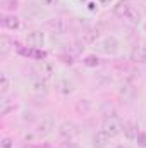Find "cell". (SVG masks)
<instances>
[{
    "label": "cell",
    "mask_w": 146,
    "mask_h": 148,
    "mask_svg": "<svg viewBox=\"0 0 146 148\" xmlns=\"http://www.w3.org/2000/svg\"><path fill=\"white\" fill-rule=\"evenodd\" d=\"M105 133H108L110 138H113V136H117V134H120L122 131H124V124L115 117V115H112V117H107L105 121H103V127H102Z\"/></svg>",
    "instance_id": "1"
},
{
    "label": "cell",
    "mask_w": 146,
    "mask_h": 148,
    "mask_svg": "<svg viewBox=\"0 0 146 148\" xmlns=\"http://www.w3.org/2000/svg\"><path fill=\"white\" fill-rule=\"evenodd\" d=\"M36 74L40 79H43V81H48V79H52L53 77V73H55V67H53V64L50 62V60H38L36 64Z\"/></svg>",
    "instance_id": "2"
},
{
    "label": "cell",
    "mask_w": 146,
    "mask_h": 148,
    "mask_svg": "<svg viewBox=\"0 0 146 148\" xmlns=\"http://www.w3.org/2000/svg\"><path fill=\"white\" fill-rule=\"evenodd\" d=\"M52 129H53V117L52 115L41 117L35 124V134H38V136H46V134H50Z\"/></svg>",
    "instance_id": "3"
},
{
    "label": "cell",
    "mask_w": 146,
    "mask_h": 148,
    "mask_svg": "<svg viewBox=\"0 0 146 148\" xmlns=\"http://www.w3.org/2000/svg\"><path fill=\"white\" fill-rule=\"evenodd\" d=\"M46 26H48V29H50L53 35H65V33H67V29H69L67 21H65V19H62V17L50 19V21L46 23Z\"/></svg>",
    "instance_id": "4"
},
{
    "label": "cell",
    "mask_w": 146,
    "mask_h": 148,
    "mask_svg": "<svg viewBox=\"0 0 146 148\" xmlns=\"http://www.w3.org/2000/svg\"><path fill=\"white\" fill-rule=\"evenodd\" d=\"M59 134L64 140H72V138H76L79 134V127L74 122H62L59 126Z\"/></svg>",
    "instance_id": "5"
},
{
    "label": "cell",
    "mask_w": 146,
    "mask_h": 148,
    "mask_svg": "<svg viewBox=\"0 0 146 148\" xmlns=\"http://www.w3.org/2000/svg\"><path fill=\"white\" fill-rule=\"evenodd\" d=\"M98 48H100V52H103V53H107V55H113V53L119 50V41L113 36H107L102 43H100Z\"/></svg>",
    "instance_id": "6"
},
{
    "label": "cell",
    "mask_w": 146,
    "mask_h": 148,
    "mask_svg": "<svg viewBox=\"0 0 146 148\" xmlns=\"http://www.w3.org/2000/svg\"><path fill=\"white\" fill-rule=\"evenodd\" d=\"M55 90H57L59 93H62V95H69V93H72L74 86H72V83H71L67 77L60 76V77L55 79Z\"/></svg>",
    "instance_id": "7"
},
{
    "label": "cell",
    "mask_w": 146,
    "mask_h": 148,
    "mask_svg": "<svg viewBox=\"0 0 146 148\" xmlns=\"http://www.w3.org/2000/svg\"><path fill=\"white\" fill-rule=\"evenodd\" d=\"M26 43L29 45V48H41L43 43H45V35L41 31H33V33L28 35Z\"/></svg>",
    "instance_id": "8"
},
{
    "label": "cell",
    "mask_w": 146,
    "mask_h": 148,
    "mask_svg": "<svg viewBox=\"0 0 146 148\" xmlns=\"http://www.w3.org/2000/svg\"><path fill=\"white\" fill-rule=\"evenodd\" d=\"M131 60L136 62V64L146 62V45L139 43V45H136V47L132 48V52H131Z\"/></svg>",
    "instance_id": "9"
},
{
    "label": "cell",
    "mask_w": 146,
    "mask_h": 148,
    "mask_svg": "<svg viewBox=\"0 0 146 148\" xmlns=\"http://www.w3.org/2000/svg\"><path fill=\"white\" fill-rule=\"evenodd\" d=\"M132 9V5H131V2L129 0H119L117 2V5H113V14L117 16V17H126V14L129 12Z\"/></svg>",
    "instance_id": "10"
},
{
    "label": "cell",
    "mask_w": 146,
    "mask_h": 148,
    "mask_svg": "<svg viewBox=\"0 0 146 148\" xmlns=\"http://www.w3.org/2000/svg\"><path fill=\"white\" fill-rule=\"evenodd\" d=\"M108 141H110V134L105 133L103 129L98 131V133L93 136V145H95V148H105L108 145Z\"/></svg>",
    "instance_id": "11"
},
{
    "label": "cell",
    "mask_w": 146,
    "mask_h": 148,
    "mask_svg": "<svg viewBox=\"0 0 146 148\" xmlns=\"http://www.w3.org/2000/svg\"><path fill=\"white\" fill-rule=\"evenodd\" d=\"M2 26L7 28V29H17V28L21 26V19H19L17 16H14V14L3 16V17H2Z\"/></svg>",
    "instance_id": "12"
},
{
    "label": "cell",
    "mask_w": 146,
    "mask_h": 148,
    "mask_svg": "<svg viewBox=\"0 0 146 148\" xmlns=\"http://www.w3.org/2000/svg\"><path fill=\"white\" fill-rule=\"evenodd\" d=\"M124 134H126L127 140H136L138 134H139V131H138V124L132 122V121L124 122Z\"/></svg>",
    "instance_id": "13"
},
{
    "label": "cell",
    "mask_w": 146,
    "mask_h": 148,
    "mask_svg": "<svg viewBox=\"0 0 146 148\" xmlns=\"http://www.w3.org/2000/svg\"><path fill=\"white\" fill-rule=\"evenodd\" d=\"M96 38H98V31H96V29H93V28H86V29L83 31V35H81L83 43H86V45L95 43V40H96Z\"/></svg>",
    "instance_id": "14"
},
{
    "label": "cell",
    "mask_w": 146,
    "mask_h": 148,
    "mask_svg": "<svg viewBox=\"0 0 146 148\" xmlns=\"http://www.w3.org/2000/svg\"><path fill=\"white\" fill-rule=\"evenodd\" d=\"M33 91L36 93V95H46V91H48V88H46V81H43V79H40L36 77L35 81H33Z\"/></svg>",
    "instance_id": "15"
},
{
    "label": "cell",
    "mask_w": 146,
    "mask_h": 148,
    "mask_svg": "<svg viewBox=\"0 0 146 148\" xmlns=\"http://www.w3.org/2000/svg\"><path fill=\"white\" fill-rule=\"evenodd\" d=\"M124 21H126L129 26H138V24H139V14H138V10L132 7V9H131V10L126 14Z\"/></svg>",
    "instance_id": "16"
},
{
    "label": "cell",
    "mask_w": 146,
    "mask_h": 148,
    "mask_svg": "<svg viewBox=\"0 0 146 148\" xmlns=\"http://www.w3.org/2000/svg\"><path fill=\"white\" fill-rule=\"evenodd\" d=\"M91 102L89 100H81L77 105H76V110L79 112V114H83V115H88L89 114V110H91Z\"/></svg>",
    "instance_id": "17"
},
{
    "label": "cell",
    "mask_w": 146,
    "mask_h": 148,
    "mask_svg": "<svg viewBox=\"0 0 146 148\" xmlns=\"http://www.w3.org/2000/svg\"><path fill=\"white\" fill-rule=\"evenodd\" d=\"M132 93H134V88H132L129 83H124V84L120 86V90H119V95H120L122 98H131Z\"/></svg>",
    "instance_id": "18"
},
{
    "label": "cell",
    "mask_w": 146,
    "mask_h": 148,
    "mask_svg": "<svg viewBox=\"0 0 146 148\" xmlns=\"http://www.w3.org/2000/svg\"><path fill=\"white\" fill-rule=\"evenodd\" d=\"M9 88H10V79L7 77V74H2L0 76V93L5 95L9 91Z\"/></svg>",
    "instance_id": "19"
},
{
    "label": "cell",
    "mask_w": 146,
    "mask_h": 148,
    "mask_svg": "<svg viewBox=\"0 0 146 148\" xmlns=\"http://www.w3.org/2000/svg\"><path fill=\"white\" fill-rule=\"evenodd\" d=\"M83 62H84V66H88V67H98V66H100V59H98L96 55H86Z\"/></svg>",
    "instance_id": "20"
},
{
    "label": "cell",
    "mask_w": 146,
    "mask_h": 148,
    "mask_svg": "<svg viewBox=\"0 0 146 148\" xmlns=\"http://www.w3.org/2000/svg\"><path fill=\"white\" fill-rule=\"evenodd\" d=\"M2 7L5 10H16L19 7V3H17V0H3L2 2Z\"/></svg>",
    "instance_id": "21"
},
{
    "label": "cell",
    "mask_w": 146,
    "mask_h": 148,
    "mask_svg": "<svg viewBox=\"0 0 146 148\" xmlns=\"http://www.w3.org/2000/svg\"><path fill=\"white\" fill-rule=\"evenodd\" d=\"M136 141H138V147L146 148V133H145V131H139V134H138Z\"/></svg>",
    "instance_id": "22"
},
{
    "label": "cell",
    "mask_w": 146,
    "mask_h": 148,
    "mask_svg": "<svg viewBox=\"0 0 146 148\" xmlns=\"http://www.w3.org/2000/svg\"><path fill=\"white\" fill-rule=\"evenodd\" d=\"M59 148H77V145L74 143L72 140H65V141H62L60 143V147Z\"/></svg>",
    "instance_id": "23"
},
{
    "label": "cell",
    "mask_w": 146,
    "mask_h": 148,
    "mask_svg": "<svg viewBox=\"0 0 146 148\" xmlns=\"http://www.w3.org/2000/svg\"><path fill=\"white\" fill-rule=\"evenodd\" d=\"M7 52H9V40L2 38V55H7Z\"/></svg>",
    "instance_id": "24"
},
{
    "label": "cell",
    "mask_w": 146,
    "mask_h": 148,
    "mask_svg": "<svg viewBox=\"0 0 146 148\" xmlns=\"http://www.w3.org/2000/svg\"><path fill=\"white\" fill-rule=\"evenodd\" d=\"M0 148H12V140L10 138H3L0 141Z\"/></svg>",
    "instance_id": "25"
},
{
    "label": "cell",
    "mask_w": 146,
    "mask_h": 148,
    "mask_svg": "<svg viewBox=\"0 0 146 148\" xmlns=\"http://www.w3.org/2000/svg\"><path fill=\"white\" fill-rule=\"evenodd\" d=\"M43 2V5H46V7H52V5H55L59 0H41Z\"/></svg>",
    "instance_id": "26"
},
{
    "label": "cell",
    "mask_w": 146,
    "mask_h": 148,
    "mask_svg": "<svg viewBox=\"0 0 146 148\" xmlns=\"http://www.w3.org/2000/svg\"><path fill=\"white\" fill-rule=\"evenodd\" d=\"M88 9H89V10H95V9H96V3H95V2H89V3H88Z\"/></svg>",
    "instance_id": "27"
},
{
    "label": "cell",
    "mask_w": 146,
    "mask_h": 148,
    "mask_svg": "<svg viewBox=\"0 0 146 148\" xmlns=\"http://www.w3.org/2000/svg\"><path fill=\"white\" fill-rule=\"evenodd\" d=\"M110 2H112V0H98L100 5H110Z\"/></svg>",
    "instance_id": "28"
},
{
    "label": "cell",
    "mask_w": 146,
    "mask_h": 148,
    "mask_svg": "<svg viewBox=\"0 0 146 148\" xmlns=\"http://www.w3.org/2000/svg\"><path fill=\"white\" fill-rule=\"evenodd\" d=\"M23 148H38V147H35V145H24Z\"/></svg>",
    "instance_id": "29"
}]
</instances>
